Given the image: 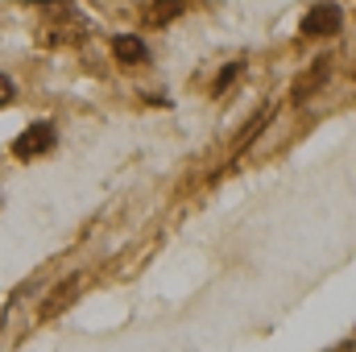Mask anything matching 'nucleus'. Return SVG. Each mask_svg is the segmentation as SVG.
I'll use <instances>...</instances> for the list:
<instances>
[{"mask_svg":"<svg viewBox=\"0 0 356 352\" xmlns=\"http://www.w3.org/2000/svg\"><path fill=\"white\" fill-rule=\"evenodd\" d=\"M54 141H58V129H54L50 120H33V125H29V129L13 141V158L33 162V158L50 154V150H54Z\"/></svg>","mask_w":356,"mask_h":352,"instance_id":"obj_1","label":"nucleus"},{"mask_svg":"<svg viewBox=\"0 0 356 352\" xmlns=\"http://www.w3.org/2000/svg\"><path fill=\"white\" fill-rule=\"evenodd\" d=\"M344 29V8L340 4H315L307 17H302V33L307 38H332Z\"/></svg>","mask_w":356,"mask_h":352,"instance_id":"obj_2","label":"nucleus"},{"mask_svg":"<svg viewBox=\"0 0 356 352\" xmlns=\"http://www.w3.org/2000/svg\"><path fill=\"white\" fill-rule=\"evenodd\" d=\"M79 286H83V278H79V273H71V278H63V282H58V286H54V290H50V294L42 298V307H38V319H42V323H50V319H58V315H63V311H67V307L75 303V294H79Z\"/></svg>","mask_w":356,"mask_h":352,"instance_id":"obj_3","label":"nucleus"},{"mask_svg":"<svg viewBox=\"0 0 356 352\" xmlns=\"http://www.w3.org/2000/svg\"><path fill=\"white\" fill-rule=\"evenodd\" d=\"M112 54H116V63H124V67L149 63V46H145L137 33H116V38H112Z\"/></svg>","mask_w":356,"mask_h":352,"instance_id":"obj_4","label":"nucleus"},{"mask_svg":"<svg viewBox=\"0 0 356 352\" xmlns=\"http://www.w3.org/2000/svg\"><path fill=\"white\" fill-rule=\"evenodd\" d=\"M327 75H332V54H319V58H315V67H311V75H302V79L294 83V104L311 99V95H315V88H319Z\"/></svg>","mask_w":356,"mask_h":352,"instance_id":"obj_5","label":"nucleus"},{"mask_svg":"<svg viewBox=\"0 0 356 352\" xmlns=\"http://www.w3.org/2000/svg\"><path fill=\"white\" fill-rule=\"evenodd\" d=\"M178 13H182V4H145V8H141V21H145V25H170V21H175Z\"/></svg>","mask_w":356,"mask_h":352,"instance_id":"obj_6","label":"nucleus"},{"mask_svg":"<svg viewBox=\"0 0 356 352\" xmlns=\"http://www.w3.org/2000/svg\"><path fill=\"white\" fill-rule=\"evenodd\" d=\"M241 71H245V63H228V67H224V71H220V75H216V95H224V91L232 88V79H241Z\"/></svg>","mask_w":356,"mask_h":352,"instance_id":"obj_7","label":"nucleus"},{"mask_svg":"<svg viewBox=\"0 0 356 352\" xmlns=\"http://www.w3.org/2000/svg\"><path fill=\"white\" fill-rule=\"evenodd\" d=\"M13 99H17V83H13L8 75H0V108H8Z\"/></svg>","mask_w":356,"mask_h":352,"instance_id":"obj_8","label":"nucleus"}]
</instances>
